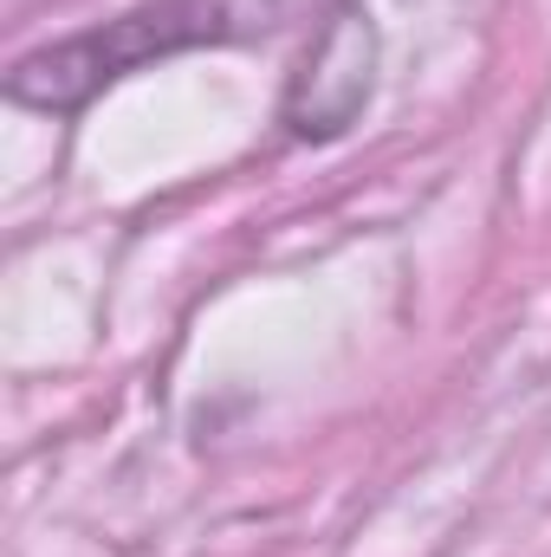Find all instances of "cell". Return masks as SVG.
<instances>
[{
	"label": "cell",
	"mask_w": 551,
	"mask_h": 557,
	"mask_svg": "<svg viewBox=\"0 0 551 557\" xmlns=\"http://www.w3.org/2000/svg\"><path fill=\"white\" fill-rule=\"evenodd\" d=\"M311 0H143L131 13L65 33L52 46H33L7 72V98L39 117H72L118 78H131L156 59L201 52V46H254L292 26Z\"/></svg>",
	"instance_id": "cell-1"
},
{
	"label": "cell",
	"mask_w": 551,
	"mask_h": 557,
	"mask_svg": "<svg viewBox=\"0 0 551 557\" xmlns=\"http://www.w3.org/2000/svg\"><path fill=\"white\" fill-rule=\"evenodd\" d=\"M377 20L357 7V0H331L298 72L285 78V98H279V124L285 137L298 143H338L377 98Z\"/></svg>",
	"instance_id": "cell-2"
}]
</instances>
